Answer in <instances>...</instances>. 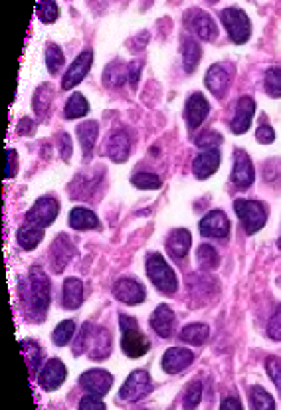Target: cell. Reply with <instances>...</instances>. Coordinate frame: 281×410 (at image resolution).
<instances>
[{
  "mask_svg": "<svg viewBox=\"0 0 281 410\" xmlns=\"http://www.w3.org/2000/svg\"><path fill=\"white\" fill-rule=\"evenodd\" d=\"M20 294H22V301H24L28 320H44V315L48 313L51 299L50 278L46 276V271L40 268L30 269L26 280L20 285Z\"/></svg>",
  "mask_w": 281,
  "mask_h": 410,
  "instance_id": "6da1fadb",
  "label": "cell"
},
{
  "mask_svg": "<svg viewBox=\"0 0 281 410\" xmlns=\"http://www.w3.org/2000/svg\"><path fill=\"white\" fill-rule=\"evenodd\" d=\"M119 327H121V349L131 359H139L149 353L151 343L145 335L139 331L137 321L131 315H119Z\"/></svg>",
  "mask_w": 281,
  "mask_h": 410,
  "instance_id": "7a4b0ae2",
  "label": "cell"
},
{
  "mask_svg": "<svg viewBox=\"0 0 281 410\" xmlns=\"http://www.w3.org/2000/svg\"><path fill=\"white\" fill-rule=\"evenodd\" d=\"M147 276L161 294L172 295L179 287V280L175 276V271L161 254H151L147 258Z\"/></svg>",
  "mask_w": 281,
  "mask_h": 410,
  "instance_id": "3957f363",
  "label": "cell"
},
{
  "mask_svg": "<svg viewBox=\"0 0 281 410\" xmlns=\"http://www.w3.org/2000/svg\"><path fill=\"white\" fill-rule=\"evenodd\" d=\"M234 210H236V214L240 218L246 234H250V236L262 230L266 226V222H268L269 210L262 203H257V200H236L234 203Z\"/></svg>",
  "mask_w": 281,
  "mask_h": 410,
  "instance_id": "277c9868",
  "label": "cell"
},
{
  "mask_svg": "<svg viewBox=\"0 0 281 410\" xmlns=\"http://www.w3.org/2000/svg\"><path fill=\"white\" fill-rule=\"evenodd\" d=\"M220 20H222V24L226 28V32H228V36H230L232 42H236V44H246V42L250 40V36H252L250 18H248V14L243 13L242 8H236V6L224 8V10L220 13Z\"/></svg>",
  "mask_w": 281,
  "mask_h": 410,
  "instance_id": "5b68a950",
  "label": "cell"
},
{
  "mask_svg": "<svg viewBox=\"0 0 281 410\" xmlns=\"http://www.w3.org/2000/svg\"><path fill=\"white\" fill-rule=\"evenodd\" d=\"M153 381H151V374L147 371H133L127 377V381L123 383L121 391H119V397L127 402H137L140 398H145L147 395L153 393Z\"/></svg>",
  "mask_w": 281,
  "mask_h": 410,
  "instance_id": "8992f818",
  "label": "cell"
},
{
  "mask_svg": "<svg viewBox=\"0 0 281 410\" xmlns=\"http://www.w3.org/2000/svg\"><path fill=\"white\" fill-rule=\"evenodd\" d=\"M58 212H60V205L54 196H42L38 198L34 206L30 208V212L26 214V222L28 224H34L42 230H46L50 226L51 222L58 218Z\"/></svg>",
  "mask_w": 281,
  "mask_h": 410,
  "instance_id": "52a82bcc",
  "label": "cell"
},
{
  "mask_svg": "<svg viewBox=\"0 0 281 410\" xmlns=\"http://www.w3.org/2000/svg\"><path fill=\"white\" fill-rule=\"evenodd\" d=\"M184 24L188 26L192 32H194L200 40H204V42L216 40L218 26L216 22L212 20L210 14L202 13V10H198V8H192V10H188V13L184 14Z\"/></svg>",
  "mask_w": 281,
  "mask_h": 410,
  "instance_id": "ba28073f",
  "label": "cell"
},
{
  "mask_svg": "<svg viewBox=\"0 0 281 410\" xmlns=\"http://www.w3.org/2000/svg\"><path fill=\"white\" fill-rule=\"evenodd\" d=\"M230 180L240 189L252 187L254 180H256V171H254V165H252V159L243 149H236L234 151V167H232Z\"/></svg>",
  "mask_w": 281,
  "mask_h": 410,
  "instance_id": "9c48e42d",
  "label": "cell"
},
{
  "mask_svg": "<svg viewBox=\"0 0 281 410\" xmlns=\"http://www.w3.org/2000/svg\"><path fill=\"white\" fill-rule=\"evenodd\" d=\"M91 64H93V52L83 50L77 56L76 60H74V64L67 68L65 76L62 77V90H74L79 81H83V77L90 74Z\"/></svg>",
  "mask_w": 281,
  "mask_h": 410,
  "instance_id": "30bf717a",
  "label": "cell"
},
{
  "mask_svg": "<svg viewBox=\"0 0 281 410\" xmlns=\"http://www.w3.org/2000/svg\"><path fill=\"white\" fill-rule=\"evenodd\" d=\"M65 377H67V371H65L64 363L60 359H50L40 369L36 381L42 391H56L64 385Z\"/></svg>",
  "mask_w": 281,
  "mask_h": 410,
  "instance_id": "8fae6325",
  "label": "cell"
},
{
  "mask_svg": "<svg viewBox=\"0 0 281 410\" xmlns=\"http://www.w3.org/2000/svg\"><path fill=\"white\" fill-rule=\"evenodd\" d=\"M76 254V246L70 240L67 234H60L56 236V240L50 248V268L51 271L60 274L62 269L67 266V262Z\"/></svg>",
  "mask_w": 281,
  "mask_h": 410,
  "instance_id": "7c38bea8",
  "label": "cell"
},
{
  "mask_svg": "<svg viewBox=\"0 0 281 410\" xmlns=\"http://www.w3.org/2000/svg\"><path fill=\"white\" fill-rule=\"evenodd\" d=\"M200 234L204 238H214V240H224L230 234V222L228 216L222 210H212L200 220Z\"/></svg>",
  "mask_w": 281,
  "mask_h": 410,
  "instance_id": "4fadbf2b",
  "label": "cell"
},
{
  "mask_svg": "<svg viewBox=\"0 0 281 410\" xmlns=\"http://www.w3.org/2000/svg\"><path fill=\"white\" fill-rule=\"evenodd\" d=\"M79 385L83 386L90 395L103 397L109 393V388L113 385V377L103 369H90L79 377Z\"/></svg>",
  "mask_w": 281,
  "mask_h": 410,
  "instance_id": "5bb4252c",
  "label": "cell"
},
{
  "mask_svg": "<svg viewBox=\"0 0 281 410\" xmlns=\"http://www.w3.org/2000/svg\"><path fill=\"white\" fill-rule=\"evenodd\" d=\"M208 111H210V103L206 100L202 93H192L186 102V107H184V121L191 131L198 129L204 119L208 117Z\"/></svg>",
  "mask_w": 281,
  "mask_h": 410,
  "instance_id": "9a60e30c",
  "label": "cell"
},
{
  "mask_svg": "<svg viewBox=\"0 0 281 410\" xmlns=\"http://www.w3.org/2000/svg\"><path fill=\"white\" fill-rule=\"evenodd\" d=\"M113 295L125 306H137L140 301H145L147 292L139 282H135L131 278H121L113 285Z\"/></svg>",
  "mask_w": 281,
  "mask_h": 410,
  "instance_id": "2e32d148",
  "label": "cell"
},
{
  "mask_svg": "<svg viewBox=\"0 0 281 410\" xmlns=\"http://www.w3.org/2000/svg\"><path fill=\"white\" fill-rule=\"evenodd\" d=\"M256 116V102L248 95L240 97V102L236 105V116L230 121V129L232 133L236 135H242L246 133L250 125H252V119Z\"/></svg>",
  "mask_w": 281,
  "mask_h": 410,
  "instance_id": "e0dca14e",
  "label": "cell"
},
{
  "mask_svg": "<svg viewBox=\"0 0 281 410\" xmlns=\"http://www.w3.org/2000/svg\"><path fill=\"white\" fill-rule=\"evenodd\" d=\"M194 361L191 349H182V347H170L166 349L163 355V371L168 374H179Z\"/></svg>",
  "mask_w": 281,
  "mask_h": 410,
  "instance_id": "ac0fdd59",
  "label": "cell"
},
{
  "mask_svg": "<svg viewBox=\"0 0 281 410\" xmlns=\"http://www.w3.org/2000/svg\"><path fill=\"white\" fill-rule=\"evenodd\" d=\"M220 161H222V157H220L218 147L216 149H204L202 153L194 159V163H192V173H194V177L200 180L212 177L218 171V167H220Z\"/></svg>",
  "mask_w": 281,
  "mask_h": 410,
  "instance_id": "d6986e66",
  "label": "cell"
},
{
  "mask_svg": "<svg viewBox=\"0 0 281 410\" xmlns=\"http://www.w3.org/2000/svg\"><path fill=\"white\" fill-rule=\"evenodd\" d=\"M105 153L113 163H125L129 153H131V139H129L127 133L121 131V129L115 131V133H111V137L107 139Z\"/></svg>",
  "mask_w": 281,
  "mask_h": 410,
  "instance_id": "ffe728a7",
  "label": "cell"
},
{
  "mask_svg": "<svg viewBox=\"0 0 281 410\" xmlns=\"http://www.w3.org/2000/svg\"><path fill=\"white\" fill-rule=\"evenodd\" d=\"M206 88L212 91L218 100L224 97L228 93V88H230V74H228V70L222 64L210 65V70L206 74Z\"/></svg>",
  "mask_w": 281,
  "mask_h": 410,
  "instance_id": "44dd1931",
  "label": "cell"
},
{
  "mask_svg": "<svg viewBox=\"0 0 281 410\" xmlns=\"http://www.w3.org/2000/svg\"><path fill=\"white\" fill-rule=\"evenodd\" d=\"M175 313H172V309L168 308V306H159V308L154 309L153 315H151V320H149V323H151V327H153V331H156V335L159 337H163V339H166V337H170L172 335V329H175Z\"/></svg>",
  "mask_w": 281,
  "mask_h": 410,
  "instance_id": "7402d4cb",
  "label": "cell"
},
{
  "mask_svg": "<svg viewBox=\"0 0 281 410\" xmlns=\"http://www.w3.org/2000/svg\"><path fill=\"white\" fill-rule=\"evenodd\" d=\"M192 244L191 232L184 230V228H177L168 234V240H166V250L170 256H175L177 260H182V258L188 254Z\"/></svg>",
  "mask_w": 281,
  "mask_h": 410,
  "instance_id": "603a6c76",
  "label": "cell"
},
{
  "mask_svg": "<svg viewBox=\"0 0 281 410\" xmlns=\"http://www.w3.org/2000/svg\"><path fill=\"white\" fill-rule=\"evenodd\" d=\"M20 347H22V355H24L30 374L38 377L40 369L44 367V351H42V347L36 341H32V339H22Z\"/></svg>",
  "mask_w": 281,
  "mask_h": 410,
  "instance_id": "cb8c5ba5",
  "label": "cell"
},
{
  "mask_svg": "<svg viewBox=\"0 0 281 410\" xmlns=\"http://www.w3.org/2000/svg\"><path fill=\"white\" fill-rule=\"evenodd\" d=\"M83 301V283L77 278H67L64 282V294H62V303L65 309H77Z\"/></svg>",
  "mask_w": 281,
  "mask_h": 410,
  "instance_id": "d4e9b609",
  "label": "cell"
},
{
  "mask_svg": "<svg viewBox=\"0 0 281 410\" xmlns=\"http://www.w3.org/2000/svg\"><path fill=\"white\" fill-rule=\"evenodd\" d=\"M97 133H99V125L95 121H86L77 127V139H79V145H81V151H83L86 159H90L91 151L95 147Z\"/></svg>",
  "mask_w": 281,
  "mask_h": 410,
  "instance_id": "484cf974",
  "label": "cell"
},
{
  "mask_svg": "<svg viewBox=\"0 0 281 410\" xmlns=\"http://www.w3.org/2000/svg\"><path fill=\"white\" fill-rule=\"evenodd\" d=\"M90 349V357L93 361L107 359L109 353H111V333L103 327H97V333L93 335Z\"/></svg>",
  "mask_w": 281,
  "mask_h": 410,
  "instance_id": "4316f807",
  "label": "cell"
},
{
  "mask_svg": "<svg viewBox=\"0 0 281 410\" xmlns=\"http://www.w3.org/2000/svg\"><path fill=\"white\" fill-rule=\"evenodd\" d=\"M179 337L180 341H184L188 345H204L206 341H208V337H210V327L206 323H191V325L182 327Z\"/></svg>",
  "mask_w": 281,
  "mask_h": 410,
  "instance_id": "83f0119b",
  "label": "cell"
},
{
  "mask_svg": "<svg viewBox=\"0 0 281 410\" xmlns=\"http://www.w3.org/2000/svg\"><path fill=\"white\" fill-rule=\"evenodd\" d=\"M70 226L76 230H93L99 228V218L88 208H74L70 212Z\"/></svg>",
  "mask_w": 281,
  "mask_h": 410,
  "instance_id": "f1b7e54d",
  "label": "cell"
},
{
  "mask_svg": "<svg viewBox=\"0 0 281 410\" xmlns=\"http://www.w3.org/2000/svg\"><path fill=\"white\" fill-rule=\"evenodd\" d=\"M200 58H202V48L200 44L194 38H184L182 42V62H184V72L186 74H192L198 64H200Z\"/></svg>",
  "mask_w": 281,
  "mask_h": 410,
  "instance_id": "f546056e",
  "label": "cell"
},
{
  "mask_svg": "<svg viewBox=\"0 0 281 410\" xmlns=\"http://www.w3.org/2000/svg\"><path fill=\"white\" fill-rule=\"evenodd\" d=\"M127 79V65L121 64V62L109 64L105 68V72H103V84H105L107 88H121V86H125Z\"/></svg>",
  "mask_w": 281,
  "mask_h": 410,
  "instance_id": "4dcf8cb0",
  "label": "cell"
},
{
  "mask_svg": "<svg viewBox=\"0 0 281 410\" xmlns=\"http://www.w3.org/2000/svg\"><path fill=\"white\" fill-rule=\"evenodd\" d=\"M42 238H44V230L34 224H28V222L18 230V236H16L20 248H24V250H34L42 242Z\"/></svg>",
  "mask_w": 281,
  "mask_h": 410,
  "instance_id": "1f68e13d",
  "label": "cell"
},
{
  "mask_svg": "<svg viewBox=\"0 0 281 410\" xmlns=\"http://www.w3.org/2000/svg\"><path fill=\"white\" fill-rule=\"evenodd\" d=\"M90 111V103L81 95V93H74L64 107V117L65 119H79L86 117Z\"/></svg>",
  "mask_w": 281,
  "mask_h": 410,
  "instance_id": "d6a6232c",
  "label": "cell"
},
{
  "mask_svg": "<svg viewBox=\"0 0 281 410\" xmlns=\"http://www.w3.org/2000/svg\"><path fill=\"white\" fill-rule=\"evenodd\" d=\"M97 329V325H93L91 321H86L83 325H81V329H79V333L76 337V343H74V355L79 357V355H83L86 353V349H90L91 341H93V331Z\"/></svg>",
  "mask_w": 281,
  "mask_h": 410,
  "instance_id": "836d02e7",
  "label": "cell"
},
{
  "mask_svg": "<svg viewBox=\"0 0 281 410\" xmlns=\"http://www.w3.org/2000/svg\"><path fill=\"white\" fill-rule=\"evenodd\" d=\"M250 398H252L254 410H275V400L264 386H252L250 388Z\"/></svg>",
  "mask_w": 281,
  "mask_h": 410,
  "instance_id": "e575fe53",
  "label": "cell"
},
{
  "mask_svg": "<svg viewBox=\"0 0 281 410\" xmlns=\"http://www.w3.org/2000/svg\"><path fill=\"white\" fill-rule=\"evenodd\" d=\"M198 266H200V269H204V271L216 269L220 266V254H218L214 246L202 244L198 248Z\"/></svg>",
  "mask_w": 281,
  "mask_h": 410,
  "instance_id": "d590c367",
  "label": "cell"
},
{
  "mask_svg": "<svg viewBox=\"0 0 281 410\" xmlns=\"http://www.w3.org/2000/svg\"><path fill=\"white\" fill-rule=\"evenodd\" d=\"M74 333H76V323L72 320H65L62 323H58V327L54 329L51 341H54V345L65 347L74 339Z\"/></svg>",
  "mask_w": 281,
  "mask_h": 410,
  "instance_id": "8d00e7d4",
  "label": "cell"
},
{
  "mask_svg": "<svg viewBox=\"0 0 281 410\" xmlns=\"http://www.w3.org/2000/svg\"><path fill=\"white\" fill-rule=\"evenodd\" d=\"M62 65H64V52H62V48L56 46V44H48L46 46V68H48V72H50L51 76H56L62 70Z\"/></svg>",
  "mask_w": 281,
  "mask_h": 410,
  "instance_id": "74e56055",
  "label": "cell"
},
{
  "mask_svg": "<svg viewBox=\"0 0 281 410\" xmlns=\"http://www.w3.org/2000/svg\"><path fill=\"white\" fill-rule=\"evenodd\" d=\"M202 400V383L200 381H192L191 385L184 391V398H182V407L184 410H196V407Z\"/></svg>",
  "mask_w": 281,
  "mask_h": 410,
  "instance_id": "f35d334b",
  "label": "cell"
},
{
  "mask_svg": "<svg viewBox=\"0 0 281 410\" xmlns=\"http://www.w3.org/2000/svg\"><path fill=\"white\" fill-rule=\"evenodd\" d=\"M58 14H60V10H58L56 0H42V2H38V6H36V16H38L44 24L56 22L58 20Z\"/></svg>",
  "mask_w": 281,
  "mask_h": 410,
  "instance_id": "ab89813d",
  "label": "cell"
},
{
  "mask_svg": "<svg viewBox=\"0 0 281 410\" xmlns=\"http://www.w3.org/2000/svg\"><path fill=\"white\" fill-rule=\"evenodd\" d=\"M50 102H51L50 86H42V88L36 91V95H34V109H36V113H38L40 119H44V117L48 116Z\"/></svg>",
  "mask_w": 281,
  "mask_h": 410,
  "instance_id": "60d3db41",
  "label": "cell"
},
{
  "mask_svg": "<svg viewBox=\"0 0 281 410\" xmlns=\"http://www.w3.org/2000/svg\"><path fill=\"white\" fill-rule=\"evenodd\" d=\"M131 182L140 191H156L161 187V179L154 173H137L133 175Z\"/></svg>",
  "mask_w": 281,
  "mask_h": 410,
  "instance_id": "b9f144b4",
  "label": "cell"
},
{
  "mask_svg": "<svg viewBox=\"0 0 281 410\" xmlns=\"http://www.w3.org/2000/svg\"><path fill=\"white\" fill-rule=\"evenodd\" d=\"M266 91L269 97H281V68H269L266 72Z\"/></svg>",
  "mask_w": 281,
  "mask_h": 410,
  "instance_id": "7bdbcfd3",
  "label": "cell"
},
{
  "mask_svg": "<svg viewBox=\"0 0 281 410\" xmlns=\"http://www.w3.org/2000/svg\"><path fill=\"white\" fill-rule=\"evenodd\" d=\"M266 371H268L269 379L275 383V386L281 391V359L280 357H269L266 361Z\"/></svg>",
  "mask_w": 281,
  "mask_h": 410,
  "instance_id": "ee69618b",
  "label": "cell"
},
{
  "mask_svg": "<svg viewBox=\"0 0 281 410\" xmlns=\"http://www.w3.org/2000/svg\"><path fill=\"white\" fill-rule=\"evenodd\" d=\"M268 337L273 341H281V306H278L275 313L268 323Z\"/></svg>",
  "mask_w": 281,
  "mask_h": 410,
  "instance_id": "f6af8a7d",
  "label": "cell"
},
{
  "mask_svg": "<svg viewBox=\"0 0 281 410\" xmlns=\"http://www.w3.org/2000/svg\"><path fill=\"white\" fill-rule=\"evenodd\" d=\"M220 143H222V135H218L216 131H208L196 139V145L202 149H216Z\"/></svg>",
  "mask_w": 281,
  "mask_h": 410,
  "instance_id": "bcb514c9",
  "label": "cell"
},
{
  "mask_svg": "<svg viewBox=\"0 0 281 410\" xmlns=\"http://www.w3.org/2000/svg\"><path fill=\"white\" fill-rule=\"evenodd\" d=\"M79 410H107L105 404H103L102 397H95V395H86V397L79 400Z\"/></svg>",
  "mask_w": 281,
  "mask_h": 410,
  "instance_id": "7dc6e473",
  "label": "cell"
},
{
  "mask_svg": "<svg viewBox=\"0 0 281 410\" xmlns=\"http://www.w3.org/2000/svg\"><path fill=\"white\" fill-rule=\"evenodd\" d=\"M256 139L262 145H269L275 139V131H273V127H269V123H262L256 131Z\"/></svg>",
  "mask_w": 281,
  "mask_h": 410,
  "instance_id": "c3c4849f",
  "label": "cell"
},
{
  "mask_svg": "<svg viewBox=\"0 0 281 410\" xmlns=\"http://www.w3.org/2000/svg\"><path fill=\"white\" fill-rule=\"evenodd\" d=\"M16 171H18V155L13 149H8L6 151V179L16 177Z\"/></svg>",
  "mask_w": 281,
  "mask_h": 410,
  "instance_id": "681fc988",
  "label": "cell"
},
{
  "mask_svg": "<svg viewBox=\"0 0 281 410\" xmlns=\"http://www.w3.org/2000/svg\"><path fill=\"white\" fill-rule=\"evenodd\" d=\"M72 139H70V135L67 133H62L60 135V157L64 159V161H70V157H72Z\"/></svg>",
  "mask_w": 281,
  "mask_h": 410,
  "instance_id": "f907efd6",
  "label": "cell"
},
{
  "mask_svg": "<svg viewBox=\"0 0 281 410\" xmlns=\"http://www.w3.org/2000/svg\"><path fill=\"white\" fill-rule=\"evenodd\" d=\"M140 70H143V64H139V62H131V64L127 65L129 84H131L133 88H137V81H139L140 77Z\"/></svg>",
  "mask_w": 281,
  "mask_h": 410,
  "instance_id": "816d5d0a",
  "label": "cell"
},
{
  "mask_svg": "<svg viewBox=\"0 0 281 410\" xmlns=\"http://www.w3.org/2000/svg\"><path fill=\"white\" fill-rule=\"evenodd\" d=\"M220 410H243V409H242V402H240L238 398L228 397V398H224V400H222Z\"/></svg>",
  "mask_w": 281,
  "mask_h": 410,
  "instance_id": "f5cc1de1",
  "label": "cell"
},
{
  "mask_svg": "<svg viewBox=\"0 0 281 410\" xmlns=\"http://www.w3.org/2000/svg\"><path fill=\"white\" fill-rule=\"evenodd\" d=\"M18 133H20V135H32V133H34V121L28 119V117L20 119V123H18Z\"/></svg>",
  "mask_w": 281,
  "mask_h": 410,
  "instance_id": "db71d44e",
  "label": "cell"
},
{
  "mask_svg": "<svg viewBox=\"0 0 281 410\" xmlns=\"http://www.w3.org/2000/svg\"><path fill=\"white\" fill-rule=\"evenodd\" d=\"M208 2H210V4H214V2H218V0H208Z\"/></svg>",
  "mask_w": 281,
  "mask_h": 410,
  "instance_id": "11a10c76",
  "label": "cell"
}]
</instances>
